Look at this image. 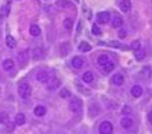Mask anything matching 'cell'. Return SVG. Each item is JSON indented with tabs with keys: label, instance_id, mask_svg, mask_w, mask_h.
<instances>
[{
	"label": "cell",
	"instance_id": "6da1fadb",
	"mask_svg": "<svg viewBox=\"0 0 152 134\" xmlns=\"http://www.w3.org/2000/svg\"><path fill=\"white\" fill-rule=\"evenodd\" d=\"M18 93L23 100H27L28 97H31V93H32L31 86L28 83H20L19 88H18Z\"/></svg>",
	"mask_w": 152,
	"mask_h": 134
},
{
	"label": "cell",
	"instance_id": "7a4b0ae2",
	"mask_svg": "<svg viewBox=\"0 0 152 134\" xmlns=\"http://www.w3.org/2000/svg\"><path fill=\"white\" fill-rule=\"evenodd\" d=\"M82 107H83V102H82L81 98H78V97H72L70 102H69V110H70V111H73V112H79V111L82 110Z\"/></svg>",
	"mask_w": 152,
	"mask_h": 134
},
{
	"label": "cell",
	"instance_id": "3957f363",
	"mask_svg": "<svg viewBox=\"0 0 152 134\" xmlns=\"http://www.w3.org/2000/svg\"><path fill=\"white\" fill-rule=\"evenodd\" d=\"M99 132H100V134H113L114 125L110 121H102L99 127Z\"/></svg>",
	"mask_w": 152,
	"mask_h": 134
},
{
	"label": "cell",
	"instance_id": "277c9868",
	"mask_svg": "<svg viewBox=\"0 0 152 134\" xmlns=\"http://www.w3.org/2000/svg\"><path fill=\"white\" fill-rule=\"evenodd\" d=\"M110 18H111V15L109 12H99L96 15V20L99 22L100 24H106L110 22Z\"/></svg>",
	"mask_w": 152,
	"mask_h": 134
},
{
	"label": "cell",
	"instance_id": "5b68a950",
	"mask_svg": "<svg viewBox=\"0 0 152 134\" xmlns=\"http://www.w3.org/2000/svg\"><path fill=\"white\" fill-rule=\"evenodd\" d=\"M36 78H37V81L41 82V83H48L51 77H50V74L48 72H45V70H41V72L37 73Z\"/></svg>",
	"mask_w": 152,
	"mask_h": 134
},
{
	"label": "cell",
	"instance_id": "8992f818",
	"mask_svg": "<svg viewBox=\"0 0 152 134\" xmlns=\"http://www.w3.org/2000/svg\"><path fill=\"white\" fill-rule=\"evenodd\" d=\"M60 84H61V82H60V79H59V78H51V82L49 83L48 90L54 91V90L59 88V87H60Z\"/></svg>",
	"mask_w": 152,
	"mask_h": 134
},
{
	"label": "cell",
	"instance_id": "52a82bcc",
	"mask_svg": "<svg viewBox=\"0 0 152 134\" xmlns=\"http://www.w3.org/2000/svg\"><path fill=\"white\" fill-rule=\"evenodd\" d=\"M72 65H73V68H75V69H79V68H82V66L84 65V61H83L82 58L74 56L73 59H72Z\"/></svg>",
	"mask_w": 152,
	"mask_h": 134
},
{
	"label": "cell",
	"instance_id": "ba28073f",
	"mask_svg": "<svg viewBox=\"0 0 152 134\" xmlns=\"http://www.w3.org/2000/svg\"><path fill=\"white\" fill-rule=\"evenodd\" d=\"M111 82H113V84H115V86H121L124 83V77L121 74H114L111 78Z\"/></svg>",
	"mask_w": 152,
	"mask_h": 134
},
{
	"label": "cell",
	"instance_id": "9c48e42d",
	"mask_svg": "<svg viewBox=\"0 0 152 134\" xmlns=\"http://www.w3.org/2000/svg\"><path fill=\"white\" fill-rule=\"evenodd\" d=\"M130 8H132L130 0H123V1L120 3V10L123 12V13H128V12L130 10Z\"/></svg>",
	"mask_w": 152,
	"mask_h": 134
},
{
	"label": "cell",
	"instance_id": "30bf717a",
	"mask_svg": "<svg viewBox=\"0 0 152 134\" xmlns=\"http://www.w3.org/2000/svg\"><path fill=\"white\" fill-rule=\"evenodd\" d=\"M111 26L113 28H119L123 26V18L119 15H114L113 17V22H111Z\"/></svg>",
	"mask_w": 152,
	"mask_h": 134
},
{
	"label": "cell",
	"instance_id": "8fae6325",
	"mask_svg": "<svg viewBox=\"0 0 152 134\" xmlns=\"http://www.w3.org/2000/svg\"><path fill=\"white\" fill-rule=\"evenodd\" d=\"M120 125L123 127L124 129H129L133 127V120L130 118H123L120 120Z\"/></svg>",
	"mask_w": 152,
	"mask_h": 134
},
{
	"label": "cell",
	"instance_id": "7c38bea8",
	"mask_svg": "<svg viewBox=\"0 0 152 134\" xmlns=\"http://www.w3.org/2000/svg\"><path fill=\"white\" fill-rule=\"evenodd\" d=\"M109 61H110V58H109L107 54H101V55L97 58V63H99V65H101V66H104Z\"/></svg>",
	"mask_w": 152,
	"mask_h": 134
},
{
	"label": "cell",
	"instance_id": "4fadbf2b",
	"mask_svg": "<svg viewBox=\"0 0 152 134\" xmlns=\"http://www.w3.org/2000/svg\"><path fill=\"white\" fill-rule=\"evenodd\" d=\"M5 44H7V46H8L9 49H14L15 45H17V41L14 40V37L12 36V35H8V36L5 37Z\"/></svg>",
	"mask_w": 152,
	"mask_h": 134
},
{
	"label": "cell",
	"instance_id": "5bb4252c",
	"mask_svg": "<svg viewBox=\"0 0 152 134\" xmlns=\"http://www.w3.org/2000/svg\"><path fill=\"white\" fill-rule=\"evenodd\" d=\"M132 96L133 97H141L142 93H143V88L141 86H133L132 87Z\"/></svg>",
	"mask_w": 152,
	"mask_h": 134
},
{
	"label": "cell",
	"instance_id": "9a60e30c",
	"mask_svg": "<svg viewBox=\"0 0 152 134\" xmlns=\"http://www.w3.org/2000/svg\"><path fill=\"white\" fill-rule=\"evenodd\" d=\"M14 68V61L12 59H7L3 61V69L7 70V72H9V70H12Z\"/></svg>",
	"mask_w": 152,
	"mask_h": 134
},
{
	"label": "cell",
	"instance_id": "2e32d148",
	"mask_svg": "<svg viewBox=\"0 0 152 134\" xmlns=\"http://www.w3.org/2000/svg\"><path fill=\"white\" fill-rule=\"evenodd\" d=\"M82 79H83V82H86V83H92L95 81V75H94L92 72H86L83 74Z\"/></svg>",
	"mask_w": 152,
	"mask_h": 134
},
{
	"label": "cell",
	"instance_id": "e0dca14e",
	"mask_svg": "<svg viewBox=\"0 0 152 134\" xmlns=\"http://www.w3.org/2000/svg\"><path fill=\"white\" fill-rule=\"evenodd\" d=\"M79 51H82V52H88V51H91V49H92V46L86 42V41H82L81 44H79Z\"/></svg>",
	"mask_w": 152,
	"mask_h": 134
},
{
	"label": "cell",
	"instance_id": "ac0fdd59",
	"mask_svg": "<svg viewBox=\"0 0 152 134\" xmlns=\"http://www.w3.org/2000/svg\"><path fill=\"white\" fill-rule=\"evenodd\" d=\"M29 33H31L32 36H40L41 35V28L37 26V24H32L31 27H29Z\"/></svg>",
	"mask_w": 152,
	"mask_h": 134
},
{
	"label": "cell",
	"instance_id": "d6986e66",
	"mask_svg": "<svg viewBox=\"0 0 152 134\" xmlns=\"http://www.w3.org/2000/svg\"><path fill=\"white\" fill-rule=\"evenodd\" d=\"M24 123H26V116H24V114H22V112H19V114L15 115V124L17 125H23Z\"/></svg>",
	"mask_w": 152,
	"mask_h": 134
},
{
	"label": "cell",
	"instance_id": "ffe728a7",
	"mask_svg": "<svg viewBox=\"0 0 152 134\" xmlns=\"http://www.w3.org/2000/svg\"><path fill=\"white\" fill-rule=\"evenodd\" d=\"M42 58H44V50L41 47H36L33 50V59L39 60V59H42Z\"/></svg>",
	"mask_w": 152,
	"mask_h": 134
},
{
	"label": "cell",
	"instance_id": "44dd1931",
	"mask_svg": "<svg viewBox=\"0 0 152 134\" xmlns=\"http://www.w3.org/2000/svg\"><path fill=\"white\" fill-rule=\"evenodd\" d=\"M46 114V107L42 106V105H39V106L35 107V115L36 116H44Z\"/></svg>",
	"mask_w": 152,
	"mask_h": 134
},
{
	"label": "cell",
	"instance_id": "7402d4cb",
	"mask_svg": "<svg viewBox=\"0 0 152 134\" xmlns=\"http://www.w3.org/2000/svg\"><path fill=\"white\" fill-rule=\"evenodd\" d=\"M102 69H104L105 73H111L113 70L115 69V64H114L113 61H109V63H106V64L102 66Z\"/></svg>",
	"mask_w": 152,
	"mask_h": 134
},
{
	"label": "cell",
	"instance_id": "603a6c76",
	"mask_svg": "<svg viewBox=\"0 0 152 134\" xmlns=\"http://www.w3.org/2000/svg\"><path fill=\"white\" fill-rule=\"evenodd\" d=\"M9 123V115L7 112H0V124H8Z\"/></svg>",
	"mask_w": 152,
	"mask_h": 134
},
{
	"label": "cell",
	"instance_id": "cb8c5ba5",
	"mask_svg": "<svg viewBox=\"0 0 152 134\" xmlns=\"http://www.w3.org/2000/svg\"><path fill=\"white\" fill-rule=\"evenodd\" d=\"M145 55H146V52H145V50L143 49H139V50L136 51V58H137V60H139V61L145 59Z\"/></svg>",
	"mask_w": 152,
	"mask_h": 134
},
{
	"label": "cell",
	"instance_id": "d4e9b609",
	"mask_svg": "<svg viewBox=\"0 0 152 134\" xmlns=\"http://www.w3.org/2000/svg\"><path fill=\"white\" fill-rule=\"evenodd\" d=\"M64 27H65V30L70 31L72 27H73V19H72V18H66L64 20Z\"/></svg>",
	"mask_w": 152,
	"mask_h": 134
},
{
	"label": "cell",
	"instance_id": "484cf974",
	"mask_svg": "<svg viewBox=\"0 0 152 134\" xmlns=\"http://www.w3.org/2000/svg\"><path fill=\"white\" fill-rule=\"evenodd\" d=\"M9 13H10V5H9V4H5V5H4L3 7V17H4V18H5V17H8V15H9Z\"/></svg>",
	"mask_w": 152,
	"mask_h": 134
},
{
	"label": "cell",
	"instance_id": "4316f807",
	"mask_svg": "<svg viewBox=\"0 0 152 134\" xmlns=\"http://www.w3.org/2000/svg\"><path fill=\"white\" fill-rule=\"evenodd\" d=\"M27 58H28V52L27 51H23V52H19V61L22 60V64L27 61Z\"/></svg>",
	"mask_w": 152,
	"mask_h": 134
},
{
	"label": "cell",
	"instance_id": "83f0119b",
	"mask_svg": "<svg viewBox=\"0 0 152 134\" xmlns=\"http://www.w3.org/2000/svg\"><path fill=\"white\" fill-rule=\"evenodd\" d=\"M70 96H72V95H70V92H69L68 90H65V88L61 90V92H60V97H61V98H69Z\"/></svg>",
	"mask_w": 152,
	"mask_h": 134
},
{
	"label": "cell",
	"instance_id": "f1b7e54d",
	"mask_svg": "<svg viewBox=\"0 0 152 134\" xmlns=\"http://www.w3.org/2000/svg\"><path fill=\"white\" fill-rule=\"evenodd\" d=\"M92 33H94V35H96V36H99V35H101V33H102V31H101L100 27H97L96 24H92Z\"/></svg>",
	"mask_w": 152,
	"mask_h": 134
},
{
	"label": "cell",
	"instance_id": "f546056e",
	"mask_svg": "<svg viewBox=\"0 0 152 134\" xmlns=\"http://www.w3.org/2000/svg\"><path fill=\"white\" fill-rule=\"evenodd\" d=\"M132 47H133L134 51H137V50L141 49V42H139V41H134V42L132 44Z\"/></svg>",
	"mask_w": 152,
	"mask_h": 134
},
{
	"label": "cell",
	"instance_id": "4dcf8cb0",
	"mask_svg": "<svg viewBox=\"0 0 152 134\" xmlns=\"http://www.w3.org/2000/svg\"><path fill=\"white\" fill-rule=\"evenodd\" d=\"M107 45H110V46H115V47H121V45L119 42H116V41H110V42H107Z\"/></svg>",
	"mask_w": 152,
	"mask_h": 134
},
{
	"label": "cell",
	"instance_id": "1f68e13d",
	"mask_svg": "<svg viewBox=\"0 0 152 134\" xmlns=\"http://www.w3.org/2000/svg\"><path fill=\"white\" fill-rule=\"evenodd\" d=\"M56 4L59 7H60V5H68V1H66V0H59Z\"/></svg>",
	"mask_w": 152,
	"mask_h": 134
},
{
	"label": "cell",
	"instance_id": "d6a6232c",
	"mask_svg": "<svg viewBox=\"0 0 152 134\" xmlns=\"http://www.w3.org/2000/svg\"><path fill=\"white\" fill-rule=\"evenodd\" d=\"M82 28H83V26H82V22H78V28H77V33H81Z\"/></svg>",
	"mask_w": 152,
	"mask_h": 134
},
{
	"label": "cell",
	"instance_id": "836d02e7",
	"mask_svg": "<svg viewBox=\"0 0 152 134\" xmlns=\"http://www.w3.org/2000/svg\"><path fill=\"white\" fill-rule=\"evenodd\" d=\"M147 118H148V121H150V123L152 124V110L148 112V115H147Z\"/></svg>",
	"mask_w": 152,
	"mask_h": 134
},
{
	"label": "cell",
	"instance_id": "e575fe53",
	"mask_svg": "<svg viewBox=\"0 0 152 134\" xmlns=\"http://www.w3.org/2000/svg\"><path fill=\"white\" fill-rule=\"evenodd\" d=\"M119 36H120V37H125V36H126V32H125V31H120V32H119Z\"/></svg>",
	"mask_w": 152,
	"mask_h": 134
},
{
	"label": "cell",
	"instance_id": "d590c367",
	"mask_svg": "<svg viewBox=\"0 0 152 134\" xmlns=\"http://www.w3.org/2000/svg\"><path fill=\"white\" fill-rule=\"evenodd\" d=\"M123 111L125 112V114H129V112H130V109H129L128 106H125V107H124V110H123Z\"/></svg>",
	"mask_w": 152,
	"mask_h": 134
},
{
	"label": "cell",
	"instance_id": "8d00e7d4",
	"mask_svg": "<svg viewBox=\"0 0 152 134\" xmlns=\"http://www.w3.org/2000/svg\"><path fill=\"white\" fill-rule=\"evenodd\" d=\"M13 128H14V125L13 124H8V130H13Z\"/></svg>",
	"mask_w": 152,
	"mask_h": 134
}]
</instances>
